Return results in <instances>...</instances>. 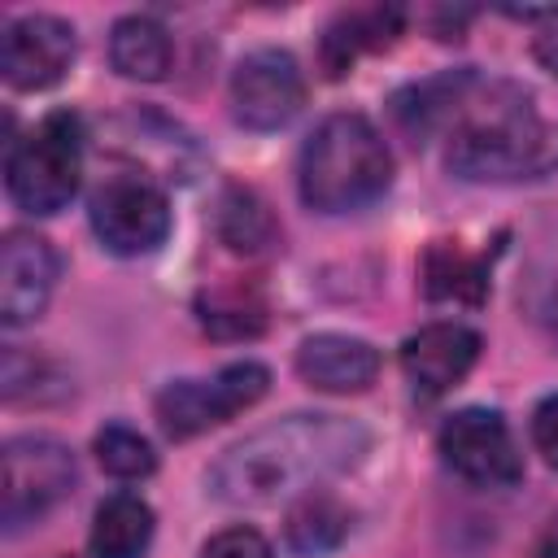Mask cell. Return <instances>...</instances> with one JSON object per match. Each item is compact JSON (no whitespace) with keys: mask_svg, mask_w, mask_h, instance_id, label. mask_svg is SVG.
Wrapping results in <instances>:
<instances>
[{"mask_svg":"<svg viewBox=\"0 0 558 558\" xmlns=\"http://www.w3.org/2000/svg\"><path fill=\"white\" fill-rule=\"evenodd\" d=\"M401 9L397 4H357V9H340L318 44V61L327 70V78H340L362 52H379L401 35Z\"/></svg>","mask_w":558,"mask_h":558,"instance_id":"15","label":"cell"},{"mask_svg":"<svg viewBox=\"0 0 558 558\" xmlns=\"http://www.w3.org/2000/svg\"><path fill=\"white\" fill-rule=\"evenodd\" d=\"M296 375L314 392H366L379 375V349L362 336L318 331L296 349Z\"/></svg>","mask_w":558,"mask_h":558,"instance_id":"13","label":"cell"},{"mask_svg":"<svg viewBox=\"0 0 558 558\" xmlns=\"http://www.w3.org/2000/svg\"><path fill=\"white\" fill-rule=\"evenodd\" d=\"M201 558H275V549L253 527H227V532H218V536L205 541Z\"/></svg>","mask_w":558,"mask_h":558,"instance_id":"24","label":"cell"},{"mask_svg":"<svg viewBox=\"0 0 558 558\" xmlns=\"http://www.w3.org/2000/svg\"><path fill=\"white\" fill-rule=\"evenodd\" d=\"M96 462H100L109 475H118V480H144V475H153L157 453H153V445H148L135 427H126V423H105V427L96 432Z\"/></svg>","mask_w":558,"mask_h":558,"instance_id":"23","label":"cell"},{"mask_svg":"<svg viewBox=\"0 0 558 558\" xmlns=\"http://www.w3.org/2000/svg\"><path fill=\"white\" fill-rule=\"evenodd\" d=\"M536 558H558V519L545 527V536H541V545H536Z\"/></svg>","mask_w":558,"mask_h":558,"instance_id":"28","label":"cell"},{"mask_svg":"<svg viewBox=\"0 0 558 558\" xmlns=\"http://www.w3.org/2000/svg\"><path fill=\"white\" fill-rule=\"evenodd\" d=\"M214 227H218V240L244 257H257V253L275 248V240H279V222H275L270 205L253 187H240V183L222 192Z\"/></svg>","mask_w":558,"mask_h":558,"instance_id":"20","label":"cell"},{"mask_svg":"<svg viewBox=\"0 0 558 558\" xmlns=\"http://www.w3.org/2000/svg\"><path fill=\"white\" fill-rule=\"evenodd\" d=\"M231 118L248 131H279L305 105V74L283 48H253L231 70Z\"/></svg>","mask_w":558,"mask_h":558,"instance_id":"8","label":"cell"},{"mask_svg":"<svg viewBox=\"0 0 558 558\" xmlns=\"http://www.w3.org/2000/svg\"><path fill=\"white\" fill-rule=\"evenodd\" d=\"M371 432L344 414H288L227 445L205 471V488L222 506H279L357 466Z\"/></svg>","mask_w":558,"mask_h":558,"instance_id":"1","label":"cell"},{"mask_svg":"<svg viewBox=\"0 0 558 558\" xmlns=\"http://www.w3.org/2000/svg\"><path fill=\"white\" fill-rule=\"evenodd\" d=\"M445 166L466 183H519L558 170V118H541L514 83H475Z\"/></svg>","mask_w":558,"mask_h":558,"instance_id":"2","label":"cell"},{"mask_svg":"<svg viewBox=\"0 0 558 558\" xmlns=\"http://www.w3.org/2000/svg\"><path fill=\"white\" fill-rule=\"evenodd\" d=\"M57 275H61V262L44 235L9 231L0 244V323L9 331L35 323L57 288Z\"/></svg>","mask_w":558,"mask_h":558,"instance_id":"11","label":"cell"},{"mask_svg":"<svg viewBox=\"0 0 558 558\" xmlns=\"http://www.w3.org/2000/svg\"><path fill=\"white\" fill-rule=\"evenodd\" d=\"M440 458L466 480V484H480V488H510L523 480V458H519V445L506 427V418L497 410H480V405H466L458 414H449L440 423Z\"/></svg>","mask_w":558,"mask_h":558,"instance_id":"9","label":"cell"},{"mask_svg":"<svg viewBox=\"0 0 558 558\" xmlns=\"http://www.w3.org/2000/svg\"><path fill=\"white\" fill-rule=\"evenodd\" d=\"M423 292L432 301H466L480 305L488 292V266L484 257L466 253L458 240H432V248L423 253Z\"/></svg>","mask_w":558,"mask_h":558,"instance_id":"18","label":"cell"},{"mask_svg":"<svg viewBox=\"0 0 558 558\" xmlns=\"http://www.w3.org/2000/svg\"><path fill=\"white\" fill-rule=\"evenodd\" d=\"M196 318L214 340H253L270 327V305L257 283L248 279H222L201 288Z\"/></svg>","mask_w":558,"mask_h":558,"instance_id":"16","label":"cell"},{"mask_svg":"<svg viewBox=\"0 0 558 558\" xmlns=\"http://www.w3.org/2000/svg\"><path fill=\"white\" fill-rule=\"evenodd\" d=\"M349 536V510L331 493H305L283 519V541L301 558H318Z\"/></svg>","mask_w":558,"mask_h":558,"instance_id":"21","label":"cell"},{"mask_svg":"<svg viewBox=\"0 0 558 558\" xmlns=\"http://www.w3.org/2000/svg\"><path fill=\"white\" fill-rule=\"evenodd\" d=\"M0 462H4V497H0L4 536H17L44 514H52L78 484L74 453L52 436H13Z\"/></svg>","mask_w":558,"mask_h":558,"instance_id":"5","label":"cell"},{"mask_svg":"<svg viewBox=\"0 0 558 558\" xmlns=\"http://www.w3.org/2000/svg\"><path fill=\"white\" fill-rule=\"evenodd\" d=\"M480 357V336L462 323H432L401 344V371L418 401L445 397Z\"/></svg>","mask_w":558,"mask_h":558,"instance_id":"12","label":"cell"},{"mask_svg":"<svg viewBox=\"0 0 558 558\" xmlns=\"http://www.w3.org/2000/svg\"><path fill=\"white\" fill-rule=\"evenodd\" d=\"M109 61H113V70L122 78H140V83L166 78V70H170V35H166V26L153 22V17H140V13L113 22Z\"/></svg>","mask_w":558,"mask_h":558,"instance_id":"19","label":"cell"},{"mask_svg":"<svg viewBox=\"0 0 558 558\" xmlns=\"http://www.w3.org/2000/svg\"><path fill=\"white\" fill-rule=\"evenodd\" d=\"M532 57H536V65H541V70H549V74L558 78V22H554V26H545V31L532 39Z\"/></svg>","mask_w":558,"mask_h":558,"instance_id":"27","label":"cell"},{"mask_svg":"<svg viewBox=\"0 0 558 558\" xmlns=\"http://www.w3.org/2000/svg\"><path fill=\"white\" fill-rule=\"evenodd\" d=\"M153 541V506L135 493H113L92 519V558H144Z\"/></svg>","mask_w":558,"mask_h":558,"instance_id":"17","label":"cell"},{"mask_svg":"<svg viewBox=\"0 0 558 558\" xmlns=\"http://www.w3.org/2000/svg\"><path fill=\"white\" fill-rule=\"evenodd\" d=\"M532 445L549 466H558V392H549L532 410Z\"/></svg>","mask_w":558,"mask_h":558,"instance_id":"25","label":"cell"},{"mask_svg":"<svg viewBox=\"0 0 558 558\" xmlns=\"http://www.w3.org/2000/svg\"><path fill=\"white\" fill-rule=\"evenodd\" d=\"M532 318L541 323V331L558 344V275L554 279H545L541 288H536V296H532Z\"/></svg>","mask_w":558,"mask_h":558,"instance_id":"26","label":"cell"},{"mask_svg":"<svg viewBox=\"0 0 558 558\" xmlns=\"http://www.w3.org/2000/svg\"><path fill=\"white\" fill-rule=\"evenodd\" d=\"M87 214L96 240L118 257L153 253L170 235V201L140 174H113L109 183H100Z\"/></svg>","mask_w":558,"mask_h":558,"instance_id":"7","label":"cell"},{"mask_svg":"<svg viewBox=\"0 0 558 558\" xmlns=\"http://www.w3.org/2000/svg\"><path fill=\"white\" fill-rule=\"evenodd\" d=\"M270 388V371L253 357L222 366L214 379H174L157 392L153 410L170 440H187L196 432H209L214 423H227L231 414L262 401Z\"/></svg>","mask_w":558,"mask_h":558,"instance_id":"6","label":"cell"},{"mask_svg":"<svg viewBox=\"0 0 558 558\" xmlns=\"http://www.w3.org/2000/svg\"><path fill=\"white\" fill-rule=\"evenodd\" d=\"M83 174V122L70 109L44 113L4 157L9 201L26 214H57L78 192Z\"/></svg>","mask_w":558,"mask_h":558,"instance_id":"4","label":"cell"},{"mask_svg":"<svg viewBox=\"0 0 558 558\" xmlns=\"http://www.w3.org/2000/svg\"><path fill=\"white\" fill-rule=\"evenodd\" d=\"M388 183H392V153L362 113H331L305 135L296 161V187L310 209L353 214L379 201Z\"/></svg>","mask_w":558,"mask_h":558,"instance_id":"3","label":"cell"},{"mask_svg":"<svg viewBox=\"0 0 558 558\" xmlns=\"http://www.w3.org/2000/svg\"><path fill=\"white\" fill-rule=\"evenodd\" d=\"M74 61V26L52 13H26L4 26L0 74L17 92H39L65 78Z\"/></svg>","mask_w":558,"mask_h":558,"instance_id":"10","label":"cell"},{"mask_svg":"<svg viewBox=\"0 0 558 558\" xmlns=\"http://www.w3.org/2000/svg\"><path fill=\"white\" fill-rule=\"evenodd\" d=\"M70 397V379L65 371L44 357V353H26L17 344L4 349V401L13 405H48Z\"/></svg>","mask_w":558,"mask_h":558,"instance_id":"22","label":"cell"},{"mask_svg":"<svg viewBox=\"0 0 558 558\" xmlns=\"http://www.w3.org/2000/svg\"><path fill=\"white\" fill-rule=\"evenodd\" d=\"M475 83H480L475 70H445V74H436V78L410 83V87H401V92L388 100L392 122H397L414 144H423L432 131H440V126H449L453 118H462V109H466Z\"/></svg>","mask_w":558,"mask_h":558,"instance_id":"14","label":"cell"}]
</instances>
